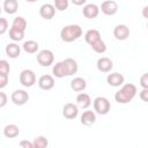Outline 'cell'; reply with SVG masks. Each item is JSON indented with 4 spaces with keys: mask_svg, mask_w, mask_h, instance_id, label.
Returning a JSON list of instances; mask_svg holds the SVG:
<instances>
[{
    "mask_svg": "<svg viewBox=\"0 0 148 148\" xmlns=\"http://www.w3.org/2000/svg\"><path fill=\"white\" fill-rule=\"evenodd\" d=\"M84 40L90 45V47L96 53H104L106 51V45L101 38V34L96 29H90L84 34Z\"/></svg>",
    "mask_w": 148,
    "mask_h": 148,
    "instance_id": "1",
    "label": "cell"
},
{
    "mask_svg": "<svg viewBox=\"0 0 148 148\" xmlns=\"http://www.w3.org/2000/svg\"><path fill=\"white\" fill-rule=\"evenodd\" d=\"M135 95L136 87L133 83H126L114 94V99L119 104H127L134 98Z\"/></svg>",
    "mask_w": 148,
    "mask_h": 148,
    "instance_id": "2",
    "label": "cell"
},
{
    "mask_svg": "<svg viewBox=\"0 0 148 148\" xmlns=\"http://www.w3.org/2000/svg\"><path fill=\"white\" fill-rule=\"evenodd\" d=\"M82 36V28L79 24H69L61 29L60 37L64 42L71 43L79 39Z\"/></svg>",
    "mask_w": 148,
    "mask_h": 148,
    "instance_id": "3",
    "label": "cell"
},
{
    "mask_svg": "<svg viewBox=\"0 0 148 148\" xmlns=\"http://www.w3.org/2000/svg\"><path fill=\"white\" fill-rule=\"evenodd\" d=\"M54 61V54L51 50H42L37 53V62L43 67H49Z\"/></svg>",
    "mask_w": 148,
    "mask_h": 148,
    "instance_id": "4",
    "label": "cell"
},
{
    "mask_svg": "<svg viewBox=\"0 0 148 148\" xmlns=\"http://www.w3.org/2000/svg\"><path fill=\"white\" fill-rule=\"evenodd\" d=\"M92 103H94V109L98 114H106L110 111L111 105H110L109 99L105 97H102V96L96 97Z\"/></svg>",
    "mask_w": 148,
    "mask_h": 148,
    "instance_id": "5",
    "label": "cell"
},
{
    "mask_svg": "<svg viewBox=\"0 0 148 148\" xmlns=\"http://www.w3.org/2000/svg\"><path fill=\"white\" fill-rule=\"evenodd\" d=\"M20 83L23 87H32L36 83V75L31 69H23L20 74Z\"/></svg>",
    "mask_w": 148,
    "mask_h": 148,
    "instance_id": "6",
    "label": "cell"
},
{
    "mask_svg": "<svg viewBox=\"0 0 148 148\" xmlns=\"http://www.w3.org/2000/svg\"><path fill=\"white\" fill-rule=\"evenodd\" d=\"M10 98H12V102L15 105H24L29 99V95L23 89H16L12 92Z\"/></svg>",
    "mask_w": 148,
    "mask_h": 148,
    "instance_id": "7",
    "label": "cell"
},
{
    "mask_svg": "<svg viewBox=\"0 0 148 148\" xmlns=\"http://www.w3.org/2000/svg\"><path fill=\"white\" fill-rule=\"evenodd\" d=\"M101 10L105 15H114L118 12V3L113 0L103 1L101 5Z\"/></svg>",
    "mask_w": 148,
    "mask_h": 148,
    "instance_id": "8",
    "label": "cell"
},
{
    "mask_svg": "<svg viewBox=\"0 0 148 148\" xmlns=\"http://www.w3.org/2000/svg\"><path fill=\"white\" fill-rule=\"evenodd\" d=\"M113 36L118 40H125L130 37V29L125 24H118L113 29Z\"/></svg>",
    "mask_w": 148,
    "mask_h": 148,
    "instance_id": "9",
    "label": "cell"
},
{
    "mask_svg": "<svg viewBox=\"0 0 148 148\" xmlns=\"http://www.w3.org/2000/svg\"><path fill=\"white\" fill-rule=\"evenodd\" d=\"M54 14H56V7L52 3H44L39 8V15L44 20H51V18H53Z\"/></svg>",
    "mask_w": 148,
    "mask_h": 148,
    "instance_id": "10",
    "label": "cell"
},
{
    "mask_svg": "<svg viewBox=\"0 0 148 148\" xmlns=\"http://www.w3.org/2000/svg\"><path fill=\"white\" fill-rule=\"evenodd\" d=\"M79 113V110H77V105H75L74 103H66L62 108V116L66 118V119H74L76 118Z\"/></svg>",
    "mask_w": 148,
    "mask_h": 148,
    "instance_id": "11",
    "label": "cell"
},
{
    "mask_svg": "<svg viewBox=\"0 0 148 148\" xmlns=\"http://www.w3.org/2000/svg\"><path fill=\"white\" fill-rule=\"evenodd\" d=\"M113 67V62L108 57H102L97 60V69L102 73H109Z\"/></svg>",
    "mask_w": 148,
    "mask_h": 148,
    "instance_id": "12",
    "label": "cell"
},
{
    "mask_svg": "<svg viewBox=\"0 0 148 148\" xmlns=\"http://www.w3.org/2000/svg\"><path fill=\"white\" fill-rule=\"evenodd\" d=\"M38 86L43 90H51L54 87V79H53V76H51L49 74L42 75L39 77V80H38Z\"/></svg>",
    "mask_w": 148,
    "mask_h": 148,
    "instance_id": "13",
    "label": "cell"
},
{
    "mask_svg": "<svg viewBox=\"0 0 148 148\" xmlns=\"http://www.w3.org/2000/svg\"><path fill=\"white\" fill-rule=\"evenodd\" d=\"M124 81H125L124 75L120 74V73H117V72L116 73H111V74H109L106 76V82L111 87H119V86H121L124 83Z\"/></svg>",
    "mask_w": 148,
    "mask_h": 148,
    "instance_id": "14",
    "label": "cell"
},
{
    "mask_svg": "<svg viewBox=\"0 0 148 148\" xmlns=\"http://www.w3.org/2000/svg\"><path fill=\"white\" fill-rule=\"evenodd\" d=\"M82 13L83 15L87 17V18H95L98 16L99 14V8L95 5V3H87L83 9H82Z\"/></svg>",
    "mask_w": 148,
    "mask_h": 148,
    "instance_id": "15",
    "label": "cell"
},
{
    "mask_svg": "<svg viewBox=\"0 0 148 148\" xmlns=\"http://www.w3.org/2000/svg\"><path fill=\"white\" fill-rule=\"evenodd\" d=\"M96 121V114L94 111H90V110H87L82 113L81 116V124L84 125V126H91L92 124H95Z\"/></svg>",
    "mask_w": 148,
    "mask_h": 148,
    "instance_id": "16",
    "label": "cell"
},
{
    "mask_svg": "<svg viewBox=\"0 0 148 148\" xmlns=\"http://www.w3.org/2000/svg\"><path fill=\"white\" fill-rule=\"evenodd\" d=\"M64 65H65V68H66V72H67V76H71L73 74H75L77 72V62L72 59V58H67L65 60H62Z\"/></svg>",
    "mask_w": 148,
    "mask_h": 148,
    "instance_id": "17",
    "label": "cell"
},
{
    "mask_svg": "<svg viewBox=\"0 0 148 148\" xmlns=\"http://www.w3.org/2000/svg\"><path fill=\"white\" fill-rule=\"evenodd\" d=\"M5 51H6V53H7V56H8L9 58L15 59V58H17V57L20 56V53H21V47H20L16 43H9V44H7Z\"/></svg>",
    "mask_w": 148,
    "mask_h": 148,
    "instance_id": "18",
    "label": "cell"
},
{
    "mask_svg": "<svg viewBox=\"0 0 148 148\" xmlns=\"http://www.w3.org/2000/svg\"><path fill=\"white\" fill-rule=\"evenodd\" d=\"M86 87H87V82L82 77H74L71 81V89L74 90V91H76V92L84 90Z\"/></svg>",
    "mask_w": 148,
    "mask_h": 148,
    "instance_id": "19",
    "label": "cell"
},
{
    "mask_svg": "<svg viewBox=\"0 0 148 148\" xmlns=\"http://www.w3.org/2000/svg\"><path fill=\"white\" fill-rule=\"evenodd\" d=\"M76 103L80 108L82 109H88L91 104V99H90V96L86 92H81L76 96Z\"/></svg>",
    "mask_w": 148,
    "mask_h": 148,
    "instance_id": "20",
    "label": "cell"
},
{
    "mask_svg": "<svg viewBox=\"0 0 148 148\" xmlns=\"http://www.w3.org/2000/svg\"><path fill=\"white\" fill-rule=\"evenodd\" d=\"M18 134H20V130H18V127H17L15 124L6 125L5 128H3V135H5L6 138H8V139L16 138Z\"/></svg>",
    "mask_w": 148,
    "mask_h": 148,
    "instance_id": "21",
    "label": "cell"
},
{
    "mask_svg": "<svg viewBox=\"0 0 148 148\" xmlns=\"http://www.w3.org/2000/svg\"><path fill=\"white\" fill-rule=\"evenodd\" d=\"M52 74L56 77H59V79L67 76V72H66V68H65V65H64L62 61H59L56 65H53V67H52Z\"/></svg>",
    "mask_w": 148,
    "mask_h": 148,
    "instance_id": "22",
    "label": "cell"
},
{
    "mask_svg": "<svg viewBox=\"0 0 148 148\" xmlns=\"http://www.w3.org/2000/svg\"><path fill=\"white\" fill-rule=\"evenodd\" d=\"M18 9V2L16 0H5L3 1V10L7 14H14Z\"/></svg>",
    "mask_w": 148,
    "mask_h": 148,
    "instance_id": "23",
    "label": "cell"
},
{
    "mask_svg": "<svg viewBox=\"0 0 148 148\" xmlns=\"http://www.w3.org/2000/svg\"><path fill=\"white\" fill-rule=\"evenodd\" d=\"M22 47L27 53H35V52L38 51L39 45H38V43L36 40H27V42L23 43Z\"/></svg>",
    "mask_w": 148,
    "mask_h": 148,
    "instance_id": "24",
    "label": "cell"
},
{
    "mask_svg": "<svg viewBox=\"0 0 148 148\" xmlns=\"http://www.w3.org/2000/svg\"><path fill=\"white\" fill-rule=\"evenodd\" d=\"M12 28H15V29H18V30L24 31L27 29V21H25V18L22 17V16H16L13 20Z\"/></svg>",
    "mask_w": 148,
    "mask_h": 148,
    "instance_id": "25",
    "label": "cell"
},
{
    "mask_svg": "<svg viewBox=\"0 0 148 148\" xmlns=\"http://www.w3.org/2000/svg\"><path fill=\"white\" fill-rule=\"evenodd\" d=\"M24 37V31L22 30H18V29H15V28H10L9 29V38L14 42H20L22 40Z\"/></svg>",
    "mask_w": 148,
    "mask_h": 148,
    "instance_id": "26",
    "label": "cell"
},
{
    "mask_svg": "<svg viewBox=\"0 0 148 148\" xmlns=\"http://www.w3.org/2000/svg\"><path fill=\"white\" fill-rule=\"evenodd\" d=\"M32 143H34V148H46L49 145V140L44 135H38L34 139Z\"/></svg>",
    "mask_w": 148,
    "mask_h": 148,
    "instance_id": "27",
    "label": "cell"
},
{
    "mask_svg": "<svg viewBox=\"0 0 148 148\" xmlns=\"http://www.w3.org/2000/svg\"><path fill=\"white\" fill-rule=\"evenodd\" d=\"M53 6H54L58 10L62 12V10H65V9L68 7V1H67V0H54Z\"/></svg>",
    "mask_w": 148,
    "mask_h": 148,
    "instance_id": "28",
    "label": "cell"
},
{
    "mask_svg": "<svg viewBox=\"0 0 148 148\" xmlns=\"http://www.w3.org/2000/svg\"><path fill=\"white\" fill-rule=\"evenodd\" d=\"M9 71H10V67H9L8 61L5 59L0 60V74H7L8 75Z\"/></svg>",
    "mask_w": 148,
    "mask_h": 148,
    "instance_id": "29",
    "label": "cell"
},
{
    "mask_svg": "<svg viewBox=\"0 0 148 148\" xmlns=\"http://www.w3.org/2000/svg\"><path fill=\"white\" fill-rule=\"evenodd\" d=\"M8 29V21L5 17H0V35H3Z\"/></svg>",
    "mask_w": 148,
    "mask_h": 148,
    "instance_id": "30",
    "label": "cell"
},
{
    "mask_svg": "<svg viewBox=\"0 0 148 148\" xmlns=\"http://www.w3.org/2000/svg\"><path fill=\"white\" fill-rule=\"evenodd\" d=\"M140 86L143 89H148V73H145L140 77Z\"/></svg>",
    "mask_w": 148,
    "mask_h": 148,
    "instance_id": "31",
    "label": "cell"
},
{
    "mask_svg": "<svg viewBox=\"0 0 148 148\" xmlns=\"http://www.w3.org/2000/svg\"><path fill=\"white\" fill-rule=\"evenodd\" d=\"M18 148H34V143L30 142L29 140H21Z\"/></svg>",
    "mask_w": 148,
    "mask_h": 148,
    "instance_id": "32",
    "label": "cell"
},
{
    "mask_svg": "<svg viewBox=\"0 0 148 148\" xmlns=\"http://www.w3.org/2000/svg\"><path fill=\"white\" fill-rule=\"evenodd\" d=\"M8 83V75L7 74H0V88H5Z\"/></svg>",
    "mask_w": 148,
    "mask_h": 148,
    "instance_id": "33",
    "label": "cell"
},
{
    "mask_svg": "<svg viewBox=\"0 0 148 148\" xmlns=\"http://www.w3.org/2000/svg\"><path fill=\"white\" fill-rule=\"evenodd\" d=\"M7 103V95L3 91H0V108H3Z\"/></svg>",
    "mask_w": 148,
    "mask_h": 148,
    "instance_id": "34",
    "label": "cell"
},
{
    "mask_svg": "<svg viewBox=\"0 0 148 148\" xmlns=\"http://www.w3.org/2000/svg\"><path fill=\"white\" fill-rule=\"evenodd\" d=\"M140 98L143 102H147L148 103V89H142L140 91Z\"/></svg>",
    "mask_w": 148,
    "mask_h": 148,
    "instance_id": "35",
    "label": "cell"
},
{
    "mask_svg": "<svg viewBox=\"0 0 148 148\" xmlns=\"http://www.w3.org/2000/svg\"><path fill=\"white\" fill-rule=\"evenodd\" d=\"M142 16L148 20V6H145L142 9Z\"/></svg>",
    "mask_w": 148,
    "mask_h": 148,
    "instance_id": "36",
    "label": "cell"
},
{
    "mask_svg": "<svg viewBox=\"0 0 148 148\" xmlns=\"http://www.w3.org/2000/svg\"><path fill=\"white\" fill-rule=\"evenodd\" d=\"M73 3H74V5H84V3H86V0H79V1L73 0Z\"/></svg>",
    "mask_w": 148,
    "mask_h": 148,
    "instance_id": "37",
    "label": "cell"
},
{
    "mask_svg": "<svg viewBox=\"0 0 148 148\" xmlns=\"http://www.w3.org/2000/svg\"><path fill=\"white\" fill-rule=\"evenodd\" d=\"M147 28H148V23H147Z\"/></svg>",
    "mask_w": 148,
    "mask_h": 148,
    "instance_id": "38",
    "label": "cell"
}]
</instances>
